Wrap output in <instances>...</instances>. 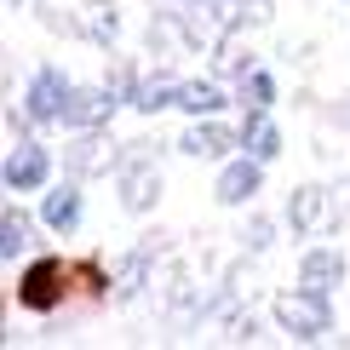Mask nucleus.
<instances>
[{
    "mask_svg": "<svg viewBox=\"0 0 350 350\" xmlns=\"http://www.w3.org/2000/svg\"><path fill=\"white\" fill-rule=\"evenodd\" d=\"M270 316H275V327H282L287 339H299V345H316V339H327V333H333V299L310 293V287L275 293Z\"/></svg>",
    "mask_w": 350,
    "mask_h": 350,
    "instance_id": "obj_1",
    "label": "nucleus"
},
{
    "mask_svg": "<svg viewBox=\"0 0 350 350\" xmlns=\"http://www.w3.org/2000/svg\"><path fill=\"white\" fill-rule=\"evenodd\" d=\"M167 253V236H138L121 258L109 265V304H133L155 275V258Z\"/></svg>",
    "mask_w": 350,
    "mask_h": 350,
    "instance_id": "obj_2",
    "label": "nucleus"
},
{
    "mask_svg": "<svg viewBox=\"0 0 350 350\" xmlns=\"http://www.w3.org/2000/svg\"><path fill=\"white\" fill-rule=\"evenodd\" d=\"M69 92H75V81L64 75L57 64H40L35 75H29V92H23V109L35 115L40 126H57V115H64V104H69Z\"/></svg>",
    "mask_w": 350,
    "mask_h": 350,
    "instance_id": "obj_3",
    "label": "nucleus"
},
{
    "mask_svg": "<svg viewBox=\"0 0 350 350\" xmlns=\"http://www.w3.org/2000/svg\"><path fill=\"white\" fill-rule=\"evenodd\" d=\"M282 218H287V230L304 241V236H322V230H333V196L322 184H299L293 196H287V207H282Z\"/></svg>",
    "mask_w": 350,
    "mask_h": 350,
    "instance_id": "obj_4",
    "label": "nucleus"
},
{
    "mask_svg": "<svg viewBox=\"0 0 350 350\" xmlns=\"http://www.w3.org/2000/svg\"><path fill=\"white\" fill-rule=\"evenodd\" d=\"M258 189H265V161H253V155H236V161L218 167V184H213V201L218 207H253Z\"/></svg>",
    "mask_w": 350,
    "mask_h": 350,
    "instance_id": "obj_5",
    "label": "nucleus"
},
{
    "mask_svg": "<svg viewBox=\"0 0 350 350\" xmlns=\"http://www.w3.org/2000/svg\"><path fill=\"white\" fill-rule=\"evenodd\" d=\"M236 144H241V138L230 133L218 115H196V121L178 133V155H189V161H224Z\"/></svg>",
    "mask_w": 350,
    "mask_h": 350,
    "instance_id": "obj_6",
    "label": "nucleus"
},
{
    "mask_svg": "<svg viewBox=\"0 0 350 350\" xmlns=\"http://www.w3.org/2000/svg\"><path fill=\"white\" fill-rule=\"evenodd\" d=\"M115 155H121V144H109V138L92 126V133H81V138L64 150V172H69V178H109V172H115Z\"/></svg>",
    "mask_w": 350,
    "mask_h": 350,
    "instance_id": "obj_7",
    "label": "nucleus"
},
{
    "mask_svg": "<svg viewBox=\"0 0 350 350\" xmlns=\"http://www.w3.org/2000/svg\"><path fill=\"white\" fill-rule=\"evenodd\" d=\"M0 178H6L12 196L40 189V184L52 178V150H40L35 138H18V144H12V155H6V172H0Z\"/></svg>",
    "mask_w": 350,
    "mask_h": 350,
    "instance_id": "obj_8",
    "label": "nucleus"
},
{
    "mask_svg": "<svg viewBox=\"0 0 350 350\" xmlns=\"http://www.w3.org/2000/svg\"><path fill=\"white\" fill-rule=\"evenodd\" d=\"M115 109H121V104H115L109 86H75L69 104H64V115H57V126H69V133H92V126H104Z\"/></svg>",
    "mask_w": 350,
    "mask_h": 350,
    "instance_id": "obj_9",
    "label": "nucleus"
},
{
    "mask_svg": "<svg viewBox=\"0 0 350 350\" xmlns=\"http://www.w3.org/2000/svg\"><path fill=\"white\" fill-rule=\"evenodd\" d=\"M345 275H350V265H345L339 247H304V258H299V287L333 299V293L345 287Z\"/></svg>",
    "mask_w": 350,
    "mask_h": 350,
    "instance_id": "obj_10",
    "label": "nucleus"
},
{
    "mask_svg": "<svg viewBox=\"0 0 350 350\" xmlns=\"http://www.w3.org/2000/svg\"><path fill=\"white\" fill-rule=\"evenodd\" d=\"M64 282H69V270L57 265V258H35V265L23 270V282H18V304L23 310H52V304L64 299Z\"/></svg>",
    "mask_w": 350,
    "mask_h": 350,
    "instance_id": "obj_11",
    "label": "nucleus"
},
{
    "mask_svg": "<svg viewBox=\"0 0 350 350\" xmlns=\"http://www.w3.org/2000/svg\"><path fill=\"white\" fill-rule=\"evenodd\" d=\"M115 196H121V213H150L161 201V172L155 161H133L115 172Z\"/></svg>",
    "mask_w": 350,
    "mask_h": 350,
    "instance_id": "obj_12",
    "label": "nucleus"
},
{
    "mask_svg": "<svg viewBox=\"0 0 350 350\" xmlns=\"http://www.w3.org/2000/svg\"><path fill=\"white\" fill-rule=\"evenodd\" d=\"M40 224L52 230V236H75L81 230V178H64L46 189V201H40Z\"/></svg>",
    "mask_w": 350,
    "mask_h": 350,
    "instance_id": "obj_13",
    "label": "nucleus"
},
{
    "mask_svg": "<svg viewBox=\"0 0 350 350\" xmlns=\"http://www.w3.org/2000/svg\"><path fill=\"white\" fill-rule=\"evenodd\" d=\"M75 18H81V40L115 52V40H121V6H115V0H86Z\"/></svg>",
    "mask_w": 350,
    "mask_h": 350,
    "instance_id": "obj_14",
    "label": "nucleus"
},
{
    "mask_svg": "<svg viewBox=\"0 0 350 350\" xmlns=\"http://www.w3.org/2000/svg\"><path fill=\"white\" fill-rule=\"evenodd\" d=\"M282 144H287V138H282V126L270 121V109H247V121H241V150L253 155V161L270 167L275 155H282Z\"/></svg>",
    "mask_w": 350,
    "mask_h": 350,
    "instance_id": "obj_15",
    "label": "nucleus"
},
{
    "mask_svg": "<svg viewBox=\"0 0 350 350\" xmlns=\"http://www.w3.org/2000/svg\"><path fill=\"white\" fill-rule=\"evenodd\" d=\"M178 75H172V69L161 64V69H155V75H144L138 81V92H133V109L138 115H161V109H178Z\"/></svg>",
    "mask_w": 350,
    "mask_h": 350,
    "instance_id": "obj_16",
    "label": "nucleus"
},
{
    "mask_svg": "<svg viewBox=\"0 0 350 350\" xmlns=\"http://www.w3.org/2000/svg\"><path fill=\"white\" fill-rule=\"evenodd\" d=\"M230 104V98H224V81H218V75H207V81H184L178 86V109L189 115V121H196V115H218V109H224Z\"/></svg>",
    "mask_w": 350,
    "mask_h": 350,
    "instance_id": "obj_17",
    "label": "nucleus"
},
{
    "mask_svg": "<svg viewBox=\"0 0 350 350\" xmlns=\"http://www.w3.org/2000/svg\"><path fill=\"white\" fill-rule=\"evenodd\" d=\"M29 247H35V224H29V213L23 207H6V213H0V258L18 265Z\"/></svg>",
    "mask_w": 350,
    "mask_h": 350,
    "instance_id": "obj_18",
    "label": "nucleus"
},
{
    "mask_svg": "<svg viewBox=\"0 0 350 350\" xmlns=\"http://www.w3.org/2000/svg\"><path fill=\"white\" fill-rule=\"evenodd\" d=\"M213 64H218V75L241 81V75H253V69H258V57H253V46H241V40H236V29H230V35L213 46Z\"/></svg>",
    "mask_w": 350,
    "mask_h": 350,
    "instance_id": "obj_19",
    "label": "nucleus"
},
{
    "mask_svg": "<svg viewBox=\"0 0 350 350\" xmlns=\"http://www.w3.org/2000/svg\"><path fill=\"white\" fill-rule=\"evenodd\" d=\"M241 253L247 258H265L270 253V247H275V218H265V213H253V218H247V224H241Z\"/></svg>",
    "mask_w": 350,
    "mask_h": 350,
    "instance_id": "obj_20",
    "label": "nucleus"
},
{
    "mask_svg": "<svg viewBox=\"0 0 350 350\" xmlns=\"http://www.w3.org/2000/svg\"><path fill=\"white\" fill-rule=\"evenodd\" d=\"M236 98H241V109H270V104H275V81H270V69L241 75V81H236Z\"/></svg>",
    "mask_w": 350,
    "mask_h": 350,
    "instance_id": "obj_21",
    "label": "nucleus"
},
{
    "mask_svg": "<svg viewBox=\"0 0 350 350\" xmlns=\"http://www.w3.org/2000/svg\"><path fill=\"white\" fill-rule=\"evenodd\" d=\"M138 64H133V57H115V64H109V75H104V86H109V92H115V104H126V109H133V92H138Z\"/></svg>",
    "mask_w": 350,
    "mask_h": 350,
    "instance_id": "obj_22",
    "label": "nucleus"
},
{
    "mask_svg": "<svg viewBox=\"0 0 350 350\" xmlns=\"http://www.w3.org/2000/svg\"><path fill=\"white\" fill-rule=\"evenodd\" d=\"M40 6V29H52V35H81V18H69L57 0H35Z\"/></svg>",
    "mask_w": 350,
    "mask_h": 350,
    "instance_id": "obj_23",
    "label": "nucleus"
},
{
    "mask_svg": "<svg viewBox=\"0 0 350 350\" xmlns=\"http://www.w3.org/2000/svg\"><path fill=\"white\" fill-rule=\"evenodd\" d=\"M172 6H184V12H189V6H224V0H172Z\"/></svg>",
    "mask_w": 350,
    "mask_h": 350,
    "instance_id": "obj_24",
    "label": "nucleus"
},
{
    "mask_svg": "<svg viewBox=\"0 0 350 350\" xmlns=\"http://www.w3.org/2000/svg\"><path fill=\"white\" fill-rule=\"evenodd\" d=\"M18 6H29V0H6V12H18Z\"/></svg>",
    "mask_w": 350,
    "mask_h": 350,
    "instance_id": "obj_25",
    "label": "nucleus"
}]
</instances>
